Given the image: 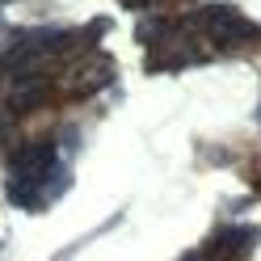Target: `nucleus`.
<instances>
[{
  "label": "nucleus",
  "instance_id": "1",
  "mask_svg": "<svg viewBox=\"0 0 261 261\" xmlns=\"http://www.w3.org/2000/svg\"><path fill=\"white\" fill-rule=\"evenodd\" d=\"M202 30L211 34V42H215L219 51H232V46L249 42V38L257 34L253 21H244L236 9H206V13H202Z\"/></svg>",
  "mask_w": 261,
  "mask_h": 261
},
{
  "label": "nucleus",
  "instance_id": "2",
  "mask_svg": "<svg viewBox=\"0 0 261 261\" xmlns=\"http://www.w3.org/2000/svg\"><path fill=\"white\" fill-rule=\"evenodd\" d=\"M126 5H152V0H126Z\"/></svg>",
  "mask_w": 261,
  "mask_h": 261
}]
</instances>
